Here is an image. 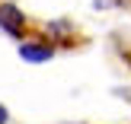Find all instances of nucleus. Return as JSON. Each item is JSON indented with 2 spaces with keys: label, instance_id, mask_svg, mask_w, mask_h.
I'll list each match as a JSON object with an SVG mask.
<instances>
[{
  "label": "nucleus",
  "instance_id": "f257e3e1",
  "mask_svg": "<svg viewBox=\"0 0 131 124\" xmlns=\"http://www.w3.org/2000/svg\"><path fill=\"white\" fill-rule=\"evenodd\" d=\"M0 29L6 32V35H23V29H26V16H23V10H19L16 3H0Z\"/></svg>",
  "mask_w": 131,
  "mask_h": 124
},
{
  "label": "nucleus",
  "instance_id": "f03ea898",
  "mask_svg": "<svg viewBox=\"0 0 131 124\" xmlns=\"http://www.w3.org/2000/svg\"><path fill=\"white\" fill-rule=\"evenodd\" d=\"M51 54H54V48L48 42H23L19 45V57L29 64H45V61H51Z\"/></svg>",
  "mask_w": 131,
  "mask_h": 124
},
{
  "label": "nucleus",
  "instance_id": "7ed1b4c3",
  "mask_svg": "<svg viewBox=\"0 0 131 124\" xmlns=\"http://www.w3.org/2000/svg\"><path fill=\"white\" fill-rule=\"evenodd\" d=\"M6 121H10V115H6V108L0 105V124H6Z\"/></svg>",
  "mask_w": 131,
  "mask_h": 124
}]
</instances>
